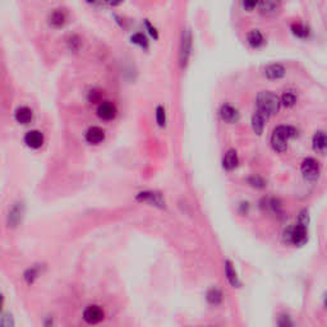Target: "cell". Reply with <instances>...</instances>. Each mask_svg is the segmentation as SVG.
Returning <instances> with one entry per match:
<instances>
[{
	"label": "cell",
	"instance_id": "obj_1",
	"mask_svg": "<svg viewBox=\"0 0 327 327\" xmlns=\"http://www.w3.org/2000/svg\"><path fill=\"white\" fill-rule=\"evenodd\" d=\"M282 240L285 244L293 247H303L308 242V226L291 224L282 230Z\"/></svg>",
	"mask_w": 327,
	"mask_h": 327
},
{
	"label": "cell",
	"instance_id": "obj_2",
	"mask_svg": "<svg viewBox=\"0 0 327 327\" xmlns=\"http://www.w3.org/2000/svg\"><path fill=\"white\" fill-rule=\"evenodd\" d=\"M296 135V129L291 125H279L271 134V144L277 152H285L288 149V142Z\"/></svg>",
	"mask_w": 327,
	"mask_h": 327
},
{
	"label": "cell",
	"instance_id": "obj_3",
	"mask_svg": "<svg viewBox=\"0 0 327 327\" xmlns=\"http://www.w3.org/2000/svg\"><path fill=\"white\" fill-rule=\"evenodd\" d=\"M280 99L271 91H261L257 95V110L267 114L268 116L276 114L280 109Z\"/></svg>",
	"mask_w": 327,
	"mask_h": 327
},
{
	"label": "cell",
	"instance_id": "obj_4",
	"mask_svg": "<svg viewBox=\"0 0 327 327\" xmlns=\"http://www.w3.org/2000/svg\"><path fill=\"white\" fill-rule=\"evenodd\" d=\"M300 172L303 174V178L308 182H316L321 174V168L316 158L307 157L303 160L300 165Z\"/></svg>",
	"mask_w": 327,
	"mask_h": 327
},
{
	"label": "cell",
	"instance_id": "obj_5",
	"mask_svg": "<svg viewBox=\"0 0 327 327\" xmlns=\"http://www.w3.org/2000/svg\"><path fill=\"white\" fill-rule=\"evenodd\" d=\"M82 317L85 319L86 323L88 324H99L105 319V310L101 305L91 304L85 308Z\"/></svg>",
	"mask_w": 327,
	"mask_h": 327
},
{
	"label": "cell",
	"instance_id": "obj_6",
	"mask_svg": "<svg viewBox=\"0 0 327 327\" xmlns=\"http://www.w3.org/2000/svg\"><path fill=\"white\" fill-rule=\"evenodd\" d=\"M137 200L141 202H148L152 206L160 207L164 209L165 207V200L162 198L161 193L152 192V191H146V192H141L137 195Z\"/></svg>",
	"mask_w": 327,
	"mask_h": 327
},
{
	"label": "cell",
	"instance_id": "obj_7",
	"mask_svg": "<svg viewBox=\"0 0 327 327\" xmlns=\"http://www.w3.org/2000/svg\"><path fill=\"white\" fill-rule=\"evenodd\" d=\"M261 207L265 211L275 215V216H281L282 215V203L276 197H267L261 201Z\"/></svg>",
	"mask_w": 327,
	"mask_h": 327
},
{
	"label": "cell",
	"instance_id": "obj_8",
	"mask_svg": "<svg viewBox=\"0 0 327 327\" xmlns=\"http://www.w3.org/2000/svg\"><path fill=\"white\" fill-rule=\"evenodd\" d=\"M23 214H25V206H23V203H15V206L9 210L8 225L11 226V228H16V226L20 225V223L22 221Z\"/></svg>",
	"mask_w": 327,
	"mask_h": 327
},
{
	"label": "cell",
	"instance_id": "obj_9",
	"mask_svg": "<svg viewBox=\"0 0 327 327\" xmlns=\"http://www.w3.org/2000/svg\"><path fill=\"white\" fill-rule=\"evenodd\" d=\"M220 116L225 123L233 124V123H237L239 119V113L233 105L224 104L220 109Z\"/></svg>",
	"mask_w": 327,
	"mask_h": 327
},
{
	"label": "cell",
	"instance_id": "obj_10",
	"mask_svg": "<svg viewBox=\"0 0 327 327\" xmlns=\"http://www.w3.org/2000/svg\"><path fill=\"white\" fill-rule=\"evenodd\" d=\"M268 118L270 116L267 114L262 113V111H254L253 116H252V129H253V132L257 133V134H261L263 132V129H265L266 121H267Z\"/></svg>",
	"mask_w": 327,
	"mask_h": 327
},
{
	"label": "cell",
	"instance_id": "obj_11",
	"mask_svg": "<svg viewBox=\"0 0 327 327\" xmlns=\"http://www.w3.org/2000/svg\"><path fill=\"white\" fill-rule=\"evenodd\" d=\"M313 149L318 153H324L327 151V134L323 130H318L313 134L312 138Z\"/></svg>",
	"mask_w": 327,
	"mask_h": 327
},
{
	"label": "cell",
	"instance_id": "obj_12",
	"mask_svg": "<svg viewBox=\"0 0 327 327\" xmlns=\"http://www.w3.org/2000/svg\"><path fill=\"white\" fill-rule=\"evenodd\" d=\"M206 300L211 307H219L224 302V293L220 288L212 286L207 290Z\"/></svg>",
	"mask_w": 327,
	"mask_h": 327
},
{
	"label": "cell",
	"instance_id": "obj_13",
	"mask_svg": "<svg viewBox=\"0 0 327 327\" xmlns=\"http://www.w3.org/2000/svg\"><path fill=\"white\" fill-rule=\"evenodd\" d=\"M25 142L31 148H39L44 143V134L40 130H30L26 133Z\"/></svg>",
	"mask_w": 327,
	"mask_h": 327
},
{
	"label": "cell",
	"instance_id": "obj_14",
	"mask_svg": "<svg viewBox=\"0 0 327 327\" xmlns=\"http://www.w3.org/2000/svg\"><path fill=\"white\" fill-rule=\"evenodd\" d=\"M97 115L101 119H105V120H110V119L115 118L116 115V107L115 105L111 104V102H101L97 107Z\"/></svg>",
	"mask_w": 327,
	"mask_h": 327
},
{
	"label": "cell",
	"instance_id": "obj_15",
	"mask_svg": "<svg viewBox=\"0 0 327 327\" xmlns=\"http://www.w3.org/2000/svg\"><path fill=\"white\" fill-rule=\"evenodd\" d=\"M225 276L226 279H228L229 284H230L233 288H240L242 282H240L239 276H238L237 271H235L234 265L229 260L225 261Z\"/></svg>",
	"mask_w": 327,
	"mask_h": 327
},
{
	"label": "cell",
	"instance_id": "obj_16",
	"mask_svg": "<svg viewBox=\"0 0 327 327\" xmlns=\"http://www.w3.org/2000/svg\"><path fill=\"white\" fill-rule=\"evenodd\" d=\"M85 138L88 143L97 144V143H100L101 141H104L105 132H104V129L100 127H90L87 129V132H86Z\"/></svg>",
	"mask_w": 327,
	"mask_h": 327
},
{
	"label": "cell",
	"instance_id": "obj_17",
	"mask_svg": "<svg viewBox=\"0 0 327 327\" xmlns=\"http://www.w3.org/2000/svg\"><path fill=\"white\" fill-rule=\"evenodd\" d=\"M191 48H192V35H191V31L187 30L183 34V40H182V49H181V60L182 63L186 64L187 60L189 58V54H191Z\"/></svg>",
	"mask_w": 327,
	"mask_h": 327
},
{
	"label": "cell",
	"instance_id": "obj_18",
	"mask_svg": "<svg viewBox=\"0 0 327 327\" xmlns=\"http://www.w3.org/2000/svg\"><path fill=\"white\" fill-rule=\"evenodd\" d=\"M239 164V158H238V153L235 149H229L223 157V168L228 172L234 170Z\"/></svg>",
	"mask_w": 327,
	"mask_h": 327
},
{
	"label": "cell",
	"instance_id": "obj_19",
	"mask_svg": "<svg viewBox=\"0 0 327 327\" xmlns=\"http://www.w3.org/2000/svg\"><path fill=\"white\" fill-rule=\"evenodd\" d=\"M286 71H285V67L281 64H270L265 68V76L267 77L268 79H280L285 76Z\"/></svg>",
	"mask_w": 327,
	"mask_h": 327
},
{
	"label": "cell",
	"instance_id": "obj_20",
	"mask_svg": "<svg viewBox=\"0 0 327 327\" xmlns=\"http://www.w3.org/2000/svg\"><path fill=\"white\" fill-rule=\"evenodd\" d=\"M258 9L265 16H275L281 9V4L279 2H261L258 3Z\"/></svg>",
	"mask_w": 327,
	"mask_h": 327
},
{
	"label": "cell",
	"instance_id": "obj_21",
	"mask_svg": "<svg viewBox=\"0 0 327 327\" xmlns=\"http://www.w3.org/2000/svg\"><path fill=\"white\" fill-rule=\"evenodd\" d=\"M247 43H248L249 46H252V48L258 49L266 43V40L260 30H252V31H249L248 34H247Z\"/></svg>",
	"mask_w": 327,
	"mask_h": 327
},
{
	"label": "cell",
	"instance_id": "obj_22",
	"mask_svg": "<svg viewBox=\"0 0 327 327\" xmlns=\"http://www.w3.org/2000/svg\"><path fill=\"white\" fill-rule=\"evenodd\" d=\"M15 118L21 124H29L30 121L34 118V113L29 106H20L16 110Z\"/></svg>",
	"mask_w": 327,
	"mask_h": 327
},
{
	"label": "cell",
	"instance_id": "obj_23",
	"mask_svg": "<svg viewBox=\"0 0 327 327\" xmlns=\"http://www.w3.org/2000/svg\"><path fill=\"white\" fill-rule=\"evenodd\" d=\"M49 23L54 27H60V26L64 25L65 20H67V15L63 9H54L49 15Z\"/></svg>",
	"mask_w": 327,
	"mask_h": 327
},
{
	"label": "cell",
	"instance_id": "obj_24",
	"mask_svg": "<svg viewBox=\"0 0 327 327\" xmlns=\"http://www.w3.org/2000/svg\"><path fill=\"white\" fill-rule=\"evenodd\" d=\"M290 30L291 32H293V35H295V36L299 37V39H309L310 34H312V31H310V29L308 27V26L299 22L291 23Z\"/></svg>",
	"mask_w": 327,
	"mask_h": 327
},
{
	"label": "cell",
	"instance_id": "obj_25",
	"mask_svg": "<svg viewBox=\"0 0 327 327\" xmlns=\"http://www.w3.org/2000/svg\"><path fill=\"white\" fill-rule=\"evenodd\" d=\"M298 101V96L294 91H285L281 95V99H280V102L281 105H284L285 107H291L296 104Z\"/></svg>",
	"mask_w": 327,
	"mask_h": 327
},
{
	"label": "cell",
	"instance_id": "obj_26",
	"mask_svg": "<svg viewBox=\"0 0 327 327\" xmlns=\"http://www.w3.org/2000/svg\"><path fill=\"white\" fill-rule=\"evenodd\" d=\"M40 276V267L39 266H31L30 268H27L23 275L25 277V281L29 285H32L37 280V277Z\"/></svg>",
	"mask_w": 327,
	"mask_h": 327
},
{
	"label": "cell",
	"instance_id": "obj_27",
	"mask_svg": "<svg viewBox=\"0 0 327 327\" xmlns=\"http://www.w3.org/2000/svg\"><path fill=\"white\" fill-rule=\"evenodd\" d=\"M276 323L277 327H295L294 319L291 318V316L288 314V313H280Z\"/></svg>",
	"mask_w": 327,
	"mask_h": 327
},
{
	"label": "cell",
	"instance_id": "obj_28",
	"mask_svg": "<svg viewBox=\"0 0 327 327\" xmlns=\"http://www.w3.org/2000/svg\"><path fill=\"white\" fill-rule=\"evenodd\" d=\"M247 183L257 189H262L266 187V181L262 177H258V175H252V177H249V178L247 179Z\"/></svg>",
	"mask_w": 327,
	"mask_h": 327
},
{
	"label": "cell",
	"instance_id": "obj_29",
	"mask_svg": "<svg viewBox=\"0 0 327 327\" xmlns=\"http://www.w3.org/2000/svg\"><path fill=\"white\" fill-rule=\"evenodd\" d=\"M309 221H310L309 211H308L307 209H303L302 211L299 212L298 216H296V224L303 226H309Z\"/></svg>",
	"mask_w": 327,
	"mask_h": 327
},
{
	"label": "cell",
	"instance_id": "obj_30",
	"mask_svg": "<svg viewBox=\"0 0 327 327\" xmlns=\"http://www.w3.org/2000/svg\"><path fill=\"white\" fill-rule=\"evenodd\" d=\"M130 40H132V43L137 44V45L142 46V48H147V45H148L147 37L144 36L142 32H137V34H134L132 37H130Z\"/></svg>",
	"mask_w": 327,
	"mask_h": 327
},
{
	"label": "cell",
	"instance_id": "obj_31",
	"mask_svg": "<svg viewBox=\"0 0 327 327\" xmlns=\"http://www.w3.org/2000/svg\"><path fill=\"white\" fill-rule=\"evenodd\" d=\"M0 327H16L15 318H13L11 313H3V314H2Z\"/></svg>",
	"mask_w": 327,
	"mask_h": 327
},
{
	"label": "cell",
	"instance_id": "obj_32",
	"mask_svg": "<svg viewBox=\"0 0 327 327\" xmlns=\"http://www.w3.org/2000/svg\"><path fill=\"white\" fill-rule=\"evenodd\" d=\"M156 121L160 127H164L167 123V114H165V109L162 106H157V109H156Z\"/></svg>",
	"mask_w": 327,
	"mask_h": 327
},
{
	"label": "cell",
	"instance_id": "obj_33",
	"mask_svg": "<svg viewBox=\"0 0 327 327\" xmlns=\"http://www.w3.org/2000/svg\"><path fill=\"white\" fill-rule=\"evenodd\" d=\"M43 326L44 327H54V326H55V318H54L53 316L44 317Z\"/></svg>",
	"mask_w": 327,
	"mask_h": 327
},
{
	"label": "cell",
	"instance_id": "obj_34",
	"mask_svg": "<svg viewBox=\"0 0 327 327\" xmlns=\"http://www.w3.org/2000/svg\"><path fill=\"white\" fill-rule=\"evenodd\" d=\"M242 6L244 7L247 11H253L256 7H258V3H257V2H243Z\"/></svg>",
	"mask_w": 327,
	"mask_h": 327
},
{
	"label": "cell",
	"instance_id": "obj_35",
	"mask_svg": "<svg viewBox=\"0 0 327 327\" xmlns=\"http://www.w3.org/2000/svg\"><path fill=\"white\" fill-rule=\"evenodd\" d=\"M322 303H323L324 309L327 310V290L323 293V296H322Z\"/></svg>",
	"mask_w": 327,
	"mask_h": 327
},
{
	"label": "cell",
	"instance_id": "obj_36",
	"mask_svg": "<svg viewBox=\"0 0 327 327\" xmlns=\"http://www.w3.org/2000/svg\"><path fill=\"white\" fill-rule=\"evenodd\" d=\"M146 26H147V27H148V30H149V32H151V35H153V36H155V37H157V34H156V30L152 29V27L149 26L148 22H146Z\"/></svg>",
	"mask_w": 327,
	"mask_h": 327
},
{
	"label": "cell",
	"instance_id": "obj_37",
	"mask_svg": "<svg viewBox=\"0 0 327 327\" xmlns=\"http://www.w3.org/2000/svg\"><path fill=\"white\" fill-rule=\"evenodd\" d=\"M210 327H216V326H210Z\"/></svg>",
	"mask_w": 327,
	"mask_h": 327
}]
</instances>
